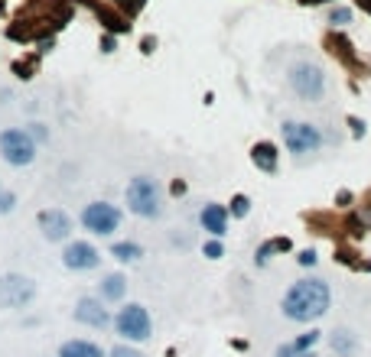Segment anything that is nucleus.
<instances>
[{"label": "nucleus", "mask_w": 371, "mask_h": 357, "mask_svg": "<svg viewBox=\"0 0 371 357\" xmlns=\"http://www.w3.org/2000/svg\"><path fill=\"white\" fill-rule=\"evenodd\" d=\"M333 305V289L323 280H296L290 289L284 292L280 309L290 321H316L323 319Z\"/></svg>", "instance_id": "1"}, {"label": "nucleus", "mask_w": 371, "mask_h": 357, "mask_svg": "<svg viewBox=\"0 0 371 357\" xmlns=\"http://www.w3.org/2000/svg\"><path fill=\"white\" fill-rule=\"evenodd\" d=\"M124 202H127V211L137 218H160L163 211V192L150 176H133L124 185Z\"/></svg>", "instance_id": "2"}, {"label": "nucleus", "mask_w": 371, "mask_h": 357, "mask_svg": "<svg viewBox=\"0 0 371 357\" xmlns=\"http://www.w3.org/2000/svg\"><path fill=\"white\" fill-rule=\"evenodd\" d=\"M286 85L296 98H303L306 104H316L326 94V72L316 62L303 59V62H293L290 72H286Z\"/></svg>", "instance_id": "3"}, {"label": "nucleus", "mask_w": 371, "mask_h": 357, "mask_svg": "<svg viewBox=\"0 0 371 357\" xmlns=\"http://www.w3.org/2000/svg\"><path fill=\"white\" fill-rule=\"evenodd\" d=\"M36 150L39 143L29 137L27 127H7L0 133V160L13 166V169H23V166H33L36 162Z\"/></svg>", "instance_id": "4"}, {"label": "nucleus", "mask_w": 371, "mask_h": 357, "mask_svg": "<svg viewBox=\"0 0 371 357\" xmlns=\"http://www.w3.org/2000/svg\"><path fill=\"white\" fill-rule=\"evenodd\" d=\"M111 325H115V331L121 335L124 341H127V344H131V341H133V344H140V341H147L153 335L150 312L143 309L140 302H127V305H124V309L115 315V321H111Z\"/></svg>", "instance_id": "5"}, {"label": "nucleus", "mask_w": 371, "mask_h": 357, "mask_svg": "<svg viewBox=\"0 0 371 357\" xmlns=\"http://www.w3.org/2000/svg\"><path fill=\"white\" fill-rule=\"evenodd\" d=\"M280 133H284V146L293 156H310V153H316L323 146V130L306 121H284Z\"/></svg>", "instance_id": "6"}, {"label": "nucleus", "mask_w": 371, "mask_h": 357, "mask_svg": "<svg viewBox=\"0 0 371 357\" xmlns=\"http://www.w3.org/2000/svg\"><path fill=\"white\" fill-rule=\"evenodd\" d=\"M121 208L111 205V202H92L82 211V227L95 237H111L121 227Z\"/></svg>", "instance_id": "7"}, {"label": "nucleus", "mask_w": 371, "mask_h": 357, "mask_svg": "<svg viewBox=\"0 0 371 357\" xmlns=\"http://www.w3.org/2000/svg\"><path fill=\"white\" fill-rule=\"evenodd\" d=\"M36 299V282L23 273H3L0 276V309H27Z\"/></svg>", "instance_id": "8"}, {"label": "nucleus", "mask_w": 371, "mask_h": 357, "mask_svg": "<svg viewBox=\"0 0 371 357\" xmlns=\"http://www.w3.org/2000/svg\"><path fill=\"white\" fill-rule=\"evenodd\" d=\"M62 264L66 270H75V273H88V270H98L101 266V250L88 241H68L66 250H62Z\"/></svg>", "instance_id": "9"}, {"label": "nucleus", "mask_w": 371, "mask_h": 357, "mask_svg": "<svg viewBox=\"0 0 371 357\" xmlns=\"http://www.w3.org/2000/svg\"><path fill=\"white\" fill-rule=\"evenodd\" d=\"M36 225L49 244H59V241H68V237H72V218H68L62 208H43L36 215Z\"/></svg>", "instance_id": "10"}, {"label": "nucleus", "mask_w": 371, "mask_h": 357, "mask_svg": "<svg viewBox=\"0 0 371 357\" xmlns=\"http://www.w3.org/2000/svg\"><path fill=\"white\" fill-rule=\"evenodd\" d=\"M72 315H75V321L78 325H88V328H108V325H111V312L105 309V299H98V296H82V299L75 302V312H72Z\"/></svg>", "instance_id": "11"}, {"label": "nucleus", "mask_w": 371, "mask_h": 357, "mask_svg": "<svg viewBox=\"0 0 371 357\" xmlns=\"http://www.w3.org/2000/svg\"><path fill=\"white\" fill-rule=\"evenodd\" d=\"M228 208L225 205H205L199 211V225H202V231H209L212 237H225V231H228Z\"/></svg>", "instance_id": "12"}, {"label": "nucleus", "mask_w": 371, "mask_h": 357, "mask_svg": "<svg viewBox=\"0 0 371 357\" xmlns=\"http://www.w3.org/2000/svg\"><path fill=\"white\" fill-rule=\"evenodd\" d=\"M59 357H108V354L98 348L95 341L72 338V341H62V344H59Z\"/></svg>", "instance_id": "13"}, {"label": "nucleus", "mask_w": 371, "mask_h": 357, "mask_svg": "<svg viewBox=\"0 0 371 357\" xmlns=\"http://www.w3.org/2000/svg\"><path fill=\"white\" fill-rule=\"evenodd\" d=\"M124 296H127V276H124V273H108L105 280H101V292H98V299L121 302Z\"/></svg>", "instance_id": "14"}, {"label": "nucleus", "mask_w": 371, "mask_h": 357, "mask_svg": "<svg viewBox=\"0 0 371 357\" xmlns=\"http://www.w3.org/2000/svg\"><path fill=\"white\" fill-rule=\"evenodd\" d=\"M251 162H254L261 172H277V146L274 143H254V150H251Z\"/></svg>", "instance_id": "15"}, {"label": "nucleus", "mask_w": 371, "mask_h": 357, "mask_svg": "<svg viewBox=\"0 0 371 357\" xmlns=\"http://www.w3.org/2000/svg\"><path fill=\"white\" fill-rule=\"evenodd\" d=\"M329 344H333L335 357H355V354H358V338H355L352 331H345V328L333 331V338H329Z\"/></svg>", "instance_id": "16"}, {"label": "nucleus", "mask_w": 371, "mask_h": 357, "mask_svg": "<svg viewBox=\"0 0 371 357\" xmlns=\"http://www.w3.org/2000/svg\"><path fill=\"white\" fill-rule=\"evenodd\" d=\"M111 257H115L117 264H140L143 247L133 244V241H117V244L111 247Z\"/></svg>", "instance_id": "17"}, {"label": "nucleus", "mask_w": 371, "mask_h": 357, "mask_svg": "<svg viewBox=\"0 0 371 357\" xmlns=\"http://www.w3.org/2000/svg\"><path fill=\"white\" fill-rule=\"evenodd\" d=\"M247 211H251V198H247V195H235V198H231V208H228L231 218H247Z\"/></svg>", "instance_id": "18"}, {"label": "nucleus", "mask_w": 371, "mask_h": 357, "mask_svg": "<svg viewBox=\"0 0 371 357\" xmlns=\"http://www.w3.org/2000/svg\"><path fill=\"white\" fill-rule=\"evenodd\" d=\"M329 23H333V26H349V23H352V10L349 7H333L329 10Z\"/></svg>", "instance_id": "19"}, {"label": "nucleus", "mask_w": 371, "mask_h": 357, "mask_svg": "<svg viewBox=\"0 0 371 357\" xmlns=\"http://www.w3.org/2000/svg\"><path fill=\"white\" fill-rule=\"evenodd\" d=\"M319 338H323L319 331H306V335H300V338L293 341V348L296 351H313L316 344H319Z\"/></svg>", "instance_id": "20"}, {"label": "nucleus", "mask_w": 371, "mask_h": 357, "mask_svg": "<svg viewBox=\"0 0 371 357\" xmlns=\"http://www.w3.org/2000/svg\"><path fill=\"white\" fill-rule=\"evenodd\" d=\"M17 208V192H10V188H0V215H10Z\"/></svg>", "instance_id": "21"}, {"label": "nucleus", "mask_w": 371, "mask_h": 357, "mask_svg": "<svg viewBox=\"0 0 371 357\" xmlns=\"http://www.w3.org/2000/svg\"><path fill=\"white\" fill-rule=\"evenodd\" d=\"M202 254L209 257V260H221V257H225V247H221V241L215 237V241H209V244L202 247Z\"/></svg>", "instance_id": "22"}, {"label": "nucleus", "mask_w": 371, "mask_h": 357, "mask_svg": "<svg viewBox=\"0 0 371 357\" xmlns=\"http://www.w3.org/2000/svg\"><path fill=\"white\" fill-rule=\"evenodd\" d=\"M277 254V247H274V241H270V244H261L257 247V257H254V264L257 266H267V260H270V257Z\"/></svg>", "instance_id": "23"}, {"label": "nucleus", "mask_w": 371, "mask_h": 357, "mask_svg": "<svg viewBox=\"0 0 371 357\" xmlns=\"http://www.w3.org/2000/svg\"><path fill=\"white\" fill-rule=\"evenodd\" d=\"M27 130H29V137H33L36 143H46L49 140V127H46V123H29Z\"/></svg>", "instance_id": "24"}, {"label": "nucleus", "mask_w": 371, "mask_h": 357, "mask_svg": "<svg viewBox=\"0 0 371 357\" xmlns=\"http://www.w3.org/2000/svg\"><path fill=\"white\" fill-rule=\"evenodd\" d=\"M108 357H143L137 348H131V344H117V348L108 351Z\"/></svg>", "instance_id": "25"}, {"label": "nucleus", "mask_w": 371, "mask_h": 357, "mask_svg": "<svg viewBox=\"0 0 371 357\" xmlns=\"http://www.w3.org/2000/svg\"><path fill=\"white\" fill-rule=\"evenodd\" d=\"M349 130H352V137H355V140H362L368 127H365V121H362V117H349Z\"/></svg>", "instance_id": "26"}, {"label": "nucleus", "mask_w": 371, "mask_h": 357, "mask_svg": "<svg viewBox=\"0 0 371 357\" xmlns=\"http://www.w3.org/2000/svg\"><path fill=\"white\" fill-rule=\"evenodd\" d=\"M277 357H313L310 351H296L293 344H284V348H277Z\"/></svg>", "instance_id": "27"}, {"label": "nucleus", "mask_w": 371, "mask_h": 357, "mask_svg": "<svg viewBox=\"0 0 371 357\" xmlns=\"http://www.w3.org/2000/svg\"><path fill=\"white\" fill-rule=\"evenodd\" d=\"M296 260H300V266H316V250H303Z\"/></svg>", "instance_id": "28"}, {"label": "nucleus", "mask_w": 371, "mask_h": 357, "mask_svg": "<svg viewBox=\"0 0 371 357\" xmlns=\"http://www.w3.org/2000/svg\"><path fill=\"white\" fill-rule=\"evenodd\" d=\"M274 247H277V254H286V250H290L293 244H290L286 237H277V241H274Z\"/></svg>", "instance_id": "29"}, {"label": "nucleus", "mask_w": 371, "mask_h": 357, "mask_svg": "<svg viewBox=\"0 0 371 357\" xmlns=\"http://www.w3.org/2000/svg\"><path fill=\"white\" fill-rule=\"evenodd\" d=\"M335 202H339V205H352V195H349V192H339V195H335Z\"/></svg>", "instance_id": "30"}, {"label": "nucleus", "mask_w": 371, "mask_h": 357, "mask_svg": "<svg viewBox=\"0 0 371 357\" xmlns=\"http://www.w3.org/2000/svg\"><path fill=\"white\" fill-rule=\"evenodd\" d=\"M101 49H105V52H115V39H111V36H105V43H101Z\"/></svg>", "instance_id": "31"}, {"label": "nucleus", "mask_w": 371, "mask_h": 357, "mask_svg": "<svg viewBox=\"0 0 371 357\" xmlns=\"http://www.w3.org/2000/svg\"><path fill=\"white\" fill-rule=\"evenodd\" d=\"M365 7H368V10H371V0H365Z\"/></svg>", "instance_id": "32"}, {"label": "nucleus", "mask_w": 371, "mask_h": 357, "mask_svg": "<svg viewBox=\"0 0 371 357\" xmlns=\"http://www.w3.org/2000/svg\"><path fill=\"white\" fill-rule=\"evenodd\" d=\"M306 3H319V0H306Z\"/></svg>", "instance_id": "33"}, {"label": "nucleus", "mask_w": 371, "mask_h": 357, "mask_svg": "<svg viewBox=\"0 0 371 357\" xmlns=\"http://www.w3.org/2000/svg\"><path fill=\"white\" fill-rule=\"evenodd\" d=\"M0 188H3V185H0Z\"/></svg>", "instance_id": "34"}]
</instances>
